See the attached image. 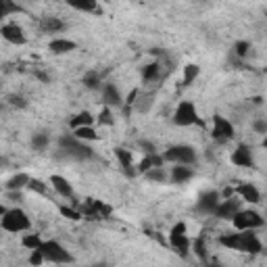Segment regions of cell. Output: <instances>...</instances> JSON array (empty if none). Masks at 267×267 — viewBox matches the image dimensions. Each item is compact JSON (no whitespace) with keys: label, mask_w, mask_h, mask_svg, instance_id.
<instances>
[{"label":"cell","mask_w":267,"mask_h":267,"mask_svg":"<svg viewBox=\"0 0 267 267\" xmlns=\"http://www.w3.org/2000/svg\"><path fill=\"white\" fill-rule=\"evenodd\" d=\"M219 198H221V194L217 190H205L203 194L198 196L196 211L203 213V215H215V209L219 205Z\"/></svg>","instance_id":"11"},{"label":"cell","mask_w":267,"mask_h":267,"mask_svg":"<svg viewBox=\"0 0 267 267\" xmlns=\"http://www.w3.org/2000/svg\"><path fill=\"white\" fill-rule=\"evenodd\" d=\"M94 119H96V117L90 113V111H82V113H77L75 117H71L69 125H71V129H77V127L92 125V123H94Z\"/></svg>","instance_id":"27"},{"label":"cell","mask_w":267,"mask_h":267,"mask_svg":"<svg viewBox=\"0 0 267 267\" xmlns=\"http://www.w3.org/2000/svg\"><path fill=\"white\" fill-rule=\"evenodd\" d=\"M253 129H255L257 134H267V121H265V119H257V121L253 123Z\"/></svg>","instance_id":"43"},{"label":"cell","mask_w":267,"mask_h":267,"mask_svg":"<svg viewBox=\"0 0 267 267\" xmlns=\"http://www.w3.org/2000/svg\"><path fill=\"white\" fill-rule=\"evenodd\" d=\"M190 251L200 259V261H207V242L205 238H196L190 242Z\"/></svg>","instance_id":"31"},{"label":"cell","mask_w":267,"mask_h":267,"mask_svg":"<svg viewBox=\"0 0 267 267\" xmlns=\"http://www.w3.org/2000/svg\"><path fill=\"white\" fill-rule=\"evenodd\" d=\"M234 194H238L242 200H247V203H251V205H257L259 200H261V192L253 184H240V186H236Z\"/></svg>","instance_id":"19"},{"label":"cell","mask_w":267,"mask_h":267,"mask_svg":"<svg viewBox=\"0 0 267 267\" xmlns=\"http://www.w3.org/2000/svg\"><path fill=\"white\" fill-rule=\"evenodd\" d=\"M234 57H238V59H247L249 57V52H251V42H247V40H238L236 44H234Z\"/></svg>","instance_id":"36"},{"label":"cell","mask_w":267,"mask_h":267,"mask_svg":"<svg viewBox=\"0 0 267 267\" xmlns=\"http://www.w3.org/2000/svg\"><path fill=\"white\" fill-rule=\"evenodd\" d=\"M7 196L11 200H21V192H7Z\"/></svg>","instance_id":"45"},{"label":"cell","mask_w":267,"mask_h":267,"mask_svg":"<svg viewBox=\"0 0 267 267\" xmlns=\"http://www.w3.org/2000/svg\"><path fill=\"white\" fill-rule=\"evenodd\" d=\"M7 106H9V104H7L5 100H3V102H0V113H3V111H7Z\"/></svg>","instance_id":"50"},{"label":"cell","mask_w":267,"mask_h":267,"mask_svg":"<svg viewBox=\"0 0 267 267\" xmlns=\"http://www.w3.org/2000/svg\"><path fill=\"white\" fill-rule=\"evenodd\" d=\"M96 121H98L100 125H106V127L115 125V117H113V111H111L109 106H102V109H100V113H98V117H96Z\"/></svg>","instance_id":"37"},{"label":"cell","mask_w":267,"mask_h":267,"mask_svg":"<svg viewBox=\"0 0 267 267\" xmlns=\"http://www.w3.org/2000/svg\"><path fill=\"white\" fill-rule=\"evenodd\" d=\"M115 157H117V161H119L121 169L125 171V175L134 177V175L138 173L136 169H134V154H131V150H127V148L119 146V148H115Z\"/></svg>","instance_id":"17"},{"label":"cell","mask_w":267,"mask_h":267,"mask_svg":"<svg viewBox=\"0 0 267 267\" xmlns=\"http://www.w3.org/2000/svg\"><path fill=\"white\" fill-rule=\"evenodd\" d=\"M0 226L11 234H19V232H28L32 228V219L23 209L15 207V209H7V213L0 217Z\"/></svg>","instance_id":"2"},{"label":"cell","mask_w":267,"mask_h":267,"mask_svg":"<svg viewBox=\"0 0 267 267\" xmlns=\"http://www.w3.org/2000/svg\"><path fill=\"white\" fill-rule=\"evenodd\" d=\"M0 36H3V40H7L9 44H13V46H23V44H28L25 30L19 23H5L0 28Z\"/></svg>","instance_id":"10"},{"label":"cell","mask_w":267,"mask_h":267,"mask_svg":"<svg viewBox=\"0 0 267 267\" xmlns=\"http://www.w3.org/2000/svg\"><path fill=\"white\" fill-rule=\"evenodd\" d=\"M167 73L161 69V65L157 63V61H152V63H148V65H144L142 67V84L144 86H159V82L165 77Z\"/></svg>","instance_id":"12"},{"label":"cell","mask_w":267,"mask_h":267,"mask_svg":"<svg viewBox=\"0 0 267 267\" xmlns=\"http://www.w3.org/2000/svg\"><path fill=\"white\" fill-rule=\"evenodd\" d=\"M242 200H238V198H226V200H219V205H217V209H215V217H219V219H230L232 221V217L242 209Z\"/></svg>","instance_id":"13"},{"label":"cell","mask_w":267,"mask_h":267,"mask_svg":"<svg viewBox=\"0 0 267 267\" xmlns=\"http://www.w3.org/2000/svg\"><path fill=\"white\" fill-rule=\"evenodd\" d=\"M59 211H61V215H63V217H67V219H71V221H77V219H82V213H79L77 209H73V207H67V205H61V207H59Z\"/></svg>","instance_id":"40"},{"label":"cell","mask_w":267,"mask_h":267,"mask_svg":"<svg viewBox=\"0 0 267 267\" xmlns=\"http://www.w3.org/2000/svg\"><path fill=\"white\" fill-rule=\"evenodd\" d=\"M5 213H7V209H5V205H3V203H0V217H3Z\"/></svg>","instance_id":"51"},{"label":"cell","mask_w":267,"mask_h":267,"mask_svg":"<svg viewBox=\"0 0 267 267\" xmlns=\"http://www.w3.org/2000/svg\"><path fill=\"white\" fill-rule=\"evenodd\" d=\"M82 84L88 88V90H100L102 88V79H100V73L98 71H86L82 75Z\"/></svg>","instance_id":"26"},{"label":"cell","mask_w":267,"mask_h":267,"mask_svg":"<svg viewBox=\"0 0 267 267\" xmlns=\"http://www.w3.org/2000/svg\"><path fill=\"white\" fill-rule=\"evenodd\" d=\"M23 9H21L17 3H11V0H0V19H5L13 13H21Z\"/></svg>","instance_id":"34"},{"label":"cell","mask_w":267,"mask_h":267,"mask_svg":"<svg viewBox=\"0 0 267 267\" xmlns=\"http://www.w3.org/2000/svg\"><path fill=\"white\" fill-rule=\"evenodd\" d=\"M173 123L180 125V127H188V125H196L200 123V117L196 113V106L190 100H182L180 104L175 106V113H173Z\"/></svg>","instance_id":"7"},{"label":"cell","mask_w":267,"mask_h":267,"mask_svg":"<svg viewBox=\"0 0 267 267\" xmlns=\"http://www.w3.org/2000/svg\"><path fill=\"white\" fill-rule=\"evenodd\" d=\"M232 163L236 167H255V159H253V152H251V146L247 144H238L236 150L232 152Z\"/></svg>","instance_id":"15"},{"label":"cell","mask_w":267,"mask_h":267,"mask_svg":"<svg viewBox=\"0 0 267 267\" xmlns=\"http://www.w3.org/2000/svg\"><path fill=\"white\" fill-rule=\"evenodd\" d=\"M138 148L144 152V154H157L159 150H157V144L154 142H150V140H138Z\"/></svg>","instance_id":"41"},{"label":"cell","mask_w":267,"mask_h":267,"mask_svg":"<svg viewBox=\"0 0 267 267\" xmlns=\"http://www.w3.org/2000/svg\"><path fill=\"white\" fill-rule=\"evenodd\" d=\"M152 100H154V94H152V92H140L131 109H136L138 113H148L150 106H152Z\"/></svg>","instance_id":"25"},{"label":"cell","mask_w":267,"mask_h":267,"mask_svg":"<svg viewBox=\"0 0 267 267\" xmlns=\"http://www.w3.org/2000/svg\"><path fill=\"white\" fill-rule=\"evenodd\" d=\"M5 102L9 104V106H13V109H28V100H25V96H21V94H9L7 98H5Z\"/></svg>","instance_id":"39"},{"label":"cell","mask_w":267,"mask_h":267,"mask_svg":"<svg viewBox=\"0 0 267 267\" xmlns=\"http://www.w3.org/2000/svg\"><path fill=\"white\" fill-rule=\"evenodd\" d=\"M42 263H46V261H44V257H42V253L40 251H32L30 253V265L32 267H40Z\"/></svg>","instance_id":"42"},{"label":"cell","mask_w":267,"mask_h":267,"mask_svg":"<svg viewBox=\"0 0 267 267\" xmlns=\"http://www.w3.org/2000/svg\"><path fill=\"white\" fill-rule=\"evenodd\" d=\"M198 75H200V67H198V65H194V63L186 65V67H184V79H182V86H184V88L192 86L194 79H196Z\"/></svg>","instance_id":"30"},{"label":"cell","mask_w":267,"mask_h":267,"mask_svg":"<svg viewBox=\"0 0 267 267\" xmlns=\"http://www.w3.org/2000/svg\"><path fill=\"white\" fill-rule=\"evenodd\" d=\"M213 140L217 144H226L234 138V125L226 119V117H221V115H215L213 117Z\"/></svg>","instance_id":"8"},{"label":"cell","mask_w":267,"mask_h":267,"mask_svg":"<svg viewBox=\"0 0 267 267\" xmlns=\"http://www.w3.org/2000/svg\"><path fill=\"white\" fill-rule=\"evenodd\" d=\"M163 161L165 163H173V165H186V167H190V165H194L196 163V150L192 148V146H188V144H175V146H169L163 154Z\"/></svg>","instance_id":"4"},{"label":"cell","mask_w":267,"mask_h":267,"mask_svg":"<svg viewBox=\"0 0 267 267\" xmlns=\"http://www.w3.org/2000/svg\"><path fill=\"white\" fill-rule=\"evenodd\" d=\"M144 175H146V180H150V182H154V184H165V182L169 180V173H167L165 167H152V169H148Z\"/></svg>","instance_id":"29"},{"label":"cell","mask_w":267,"mask_h":267,"mask_svg":"<svg viewBox=\"0 0 267 267\" xmlns=\"http://www.w3.org/2000/svg\"><path fill=\"white\" fill-rule=\"evenodd\" d=\"M71 9L79 11V13H98V5L94 3V0H84V3H69Z\"/></svg>","instance_id":"33"},{"label":"cell","mask_w":267,"mask_h":267,"mask_svg":"<svg viewBox=\"0 0 267 267\" xmlns=\"http://www.w3.org/2000/svg\"><path fill=\"white\" fill-rule=\"evenodd\" d=\"M59 150L67 159H73V161H90L96 157L94 150L86 142H79L77 138H73V134H63L59 138Z\"/></svg>","instance_id":"1"},{"label":"cell","mask_w":267,"mask_h":267,"mask_svg":"<svg viewBox=\"0 0 267 267\" xmlns=\"http://www.w3.org/2000/svg\"><path fill=\"white\" fill-rule=\"evenodd\" d=\"M224 196H226V198H232V196H234V188H232V186H228V188L224 190Z\"/></svg>","instance_id":"46"},{"label":"cell","mask_w":267,"mask_h":267,"mask_svg":"<svg viewBox=\"0 0 267 267\" xmlns=\"http://www.w3.org/2000/svg\"><path fill=\"white\" fill-rule=\"evenodd\" d=\"M48 184L55 188V192H57L59 196H63V198H69V200H73V198H75V190H73L71 182L67 180V177H63V175L55 173V175H50V182H48Z\"/></svg>","instance_id":"14"},{"label":"cell","mask_w":267,"mask_h":267,"mask_svg":"<svg viewBox=\"0 0 267 267\" xmlns=\"http://www.w3.org/2000/svg\"><path fill=\"white\" fill-rule=\"evenodd\" d=\"M163 157H161V154L157 152V154H146V157L138 163V169L136 171H140V173H146L148 169H152V167H163Z\"/></svg>","instance_id":"23"},{"label":"cell","mask_w":267,"mask_h":267,"mask_svg":"<svg viewBox=\"0 0 267 267\" xmlns=\"http://www.w3.org/2000/svg\"><path fill=\"white\" fill-rule=\"evenodd\" d=\"M67 28V23L59 17H42L40 19V32L42 34H59Z\"/></svg>","instance_id":"20"},{"label":"cell","mask_w":267,"mask_h":267,"mask_svg":"<svg viewBox=\"0 0 267 267\" xmlns=\"http://www.w3.org/2000/svg\"><path fill=\"white\" fill-rule=\"evenodd\" d=\"M232 224L238 232H249V230H259L265 226V219L261 217V213L253 211V209H240L234 217H232Z\"/></svg>","instance_id":"5"},{"label":"cell","mask_w":267,"mask_h":267,"mask_svg":"<svg viewBox=\"0 0 267 267\" xmlns=\"http://www.w3.org/2000/svg\"><path fill=\"white\" fill-rule=\"evenodd\" d=\"M73 138H77L79 142H94V140H98V134H96L94 125H86V127L73 129Z\"/></svg>","instance_id":"24"},{"label":"cell","mask_w":267,"mask_h":267,"mask_svg":"<svg viewBox=\"0 0 267 267\" xmlns=\"http://www.w3.org/2000/svg\"><path fill=\"white\" fill-rule=\"evenodd\" d=\"M48 144H50V136L46 131H36L34 136H32V148L36 150V152H44L48 148Z\"/></svg>","instance_id":"28"},{"label":"cell","mask_w":267,"mask_h":267,"mask_svg":"<svg viewBox=\"0 0 267 267\" xmlns=\"http://www.w3.org/2000/svg\"><path fill=\"white\" fill-rule=\"evenodd\" d=\"M251 100H253V104H257V106H261V104H263V96H253Z\"/></svg>","instance_id":"47"},{"label":"cell","mask_w":267,"mask_h":267,"mask_svg":"<svg viewBox=\"0 0 267 267\" xmlns=\"http://www.w3.org/2000/svg\"><path fill=\"white\" fill-rule=\"evenodd\" d=\"M77 48V44L73 42V40H69V38H55V40H50V44H48V50L52 52V55H69V52H73Z\"/></svg>","instance_id":"18"},{"label":"cell","mask_w":267,"mask_h":267,"mask_svg":"<svg viewBox=\"0 0 267 267\" xmlns=\"http://www.w3.org/2000/svg\"><path fill=\"white\" fill-rule=\"evenodd\" d=\"M42 238H40V234H25L23 238H21V244L28 249V251H38L40 247H42Z\"/></svg>","instance_id":"32"},{"label":"cell","mask_w":267,"mask_h":267,"mask_svg":"<svg viewBox=\"0 0 267 267\" xmlns=\"http://www.w3.org/2000/svg\"><path fill=\"white\" fill-rule=\"evenodd\" d=\"M238 242H240V236L238 234H224V236H219V244L221 247H226L230 251H238Z\"/></svg>","instance_id":"35"},{"label":"cell","mask_w":267,"mask_h":267,"mask_svg":"<svg viewBox=\"0 0 267 267\" xmlns=\"http://www.w3.org/2000/svg\"><path fill=\"white\" fill-rule=\"evenodd\" d=\"M205 267H224V265H221V263H217V261H215V263H207Z\"/></svg>","instance_id":"48"},{"label":"cell","mask_w":267,"mask_h":267,"mask_svg":"<svg viewBox=\"0 0 267 267\" xmlns=\"http://www.w3.org/2000/svg\"><path fill=\"white\" fill-rule=\"evenodd\" d=\"M44 257L46 263H55V265H69L73 263V255L67 251L59 240H44L42 247L38 249Z\"/></svg>","instance_id":"3"},{"label":"cell","mask_w":267,"mask_h":267,"mask_svg":"<svg viewBox=\"0 0 267 267\" xmlns=\"http://www.w3.org/2000/svg\"><path fill=\"white\" fill-rule=\"evenodd\" d=\"M92 267H109V263H104V261H100V263H94Z\"/></svg>","instance_id":"49"},{"label":"cell","mask_w":267,"mask_h":267,"mask_svg":"<svg viewBox=\"0 0 267 267\" xmlns=\"http://www.w3.org/2000/svg\"><path fill=\"white\" fill-rule=\"evenodd\" d=\"M34 75H36L40 82H44V84H50V75H48V73H44V71H36Z\"/></svg>","instance_id":"44"},{"label":"cell","mask_w":267,"mask_h":267,"mask_svg":"<svg viewBox=\"0 0 267 267\" xmlns=\"http://www.w3.org/2000/svg\"><path fill=\"white\" fill-rule=\"evenodd\" d=\"M102 104L113 109V106H123V96L119 92V88L115 84H104L102 86Z\"/></svg>","instance_id":"16"},{"label":"cell","mask_w":267,"mask_h":267,"mask_svg":"<svg viewBox=\"0 0 267 267\" xmlns=\"http://www.w3.org/2000/svg\"><path fill=\"white\" fill-rule=\"evenodd\" d=\"M192 177H194V171H192V167H186V165H175L169 171V180L173 184H186Z\"/></svg>","instance_id":"21"},{"label":"cell","mask_w":267,"mask_h":267,"mask_svg":"<svg viewBox=\"0 0 267 267\" xmlns=\"http://www.w3.org/2000/svg\"><path fill=\"white\" fill-rule=\"evenodd\" d=\"M169 244L171 249L177 253L186 257L190 253V238H188V226L184 224V221H177V224L171 228L169 232Z\"/></svg>","instance_id":"6"},{"label":"cell","mask_w":267,"mask_h":267,"mask_svg":"<svg viewBox=\"0 0 267 267\" xmlns=\"http://www.w3.org/2000/svg\"><path fill=\"white\" fill-rule=\"evenodd\" d=\"M28 184H30V175L28 173H15L11 180L7 182V192H21L23 188H28Z\"/></svg>","instance_id":"22"},{"label":"cell","mask_w":267,"mask_h":267,"mask_svg":"<svg viewBox=\"0 0 267 267\" xmlns=\"http://www.w3.org/2000/svg\"><path fill=\"white\" fill-rule=\"evenodd\" d=\"M28 188H30L32 192H36V194H42V196L48 192V184H46V182H42L40 177H30Z\"/></svg>","instance_id":"38"},{"label":"cell","mask_w":267,"mask_h":267,"mask_svg":"<svg viewBox=\"0 0 267 267\" xmlns=\"http://www.w3.org/2000/svg\"><path fill=\"white\" fill-rule=\"evenodd\" d=\"M240 242H238V251L240 253H249V255H259L263 251V242L259 240V236L249 230V232H238Z\"/></svg>","instance_id":"9"}]
</instances>
